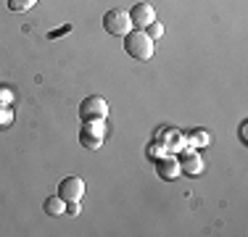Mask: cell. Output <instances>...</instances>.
<instances>
[{"label": "cell", "instance_id": "obj_15", "mask_svg": "<svg viewBox=\"0 0 248 237\" xmlns=\"http://www.w3.org/2000/svg\"><path fill=\"white\" fill-rule=\"evenodd\" d=\"M240 140H243V142H248V121H243V124H240Z\"/></svg>", "mask_w": 248, "mask_h": 237}, {"label": "cell", "instance_id": "obj_11", "mask_svg": "<svg viewBox=\"0 0 248 237\" xmlns=\"http://www.w3.org/2000/svg\"><path fill=\"white\" fill-rule=\"evenodd\" d=\"M34 5H37V0H8V8L14 14H24V11L34 8Z\"/></svg>", "mask_w": 248, "mask_h": 237}, {"label": "cell", "instance_id": "obj_14", "mask_svg": "<svg viewBox=\"0 0 248 237\" xmlns=\"http://www.w3.org/2000/svg\"><path fill=\"white\" fill-rule=\"evenodd\" d=\"M66 213H69V216H77V213H79V200H69V203H66Z\"/></svg>", "mask_w": 248, "mask_h": 237}, {"label": "cell", "instance_id": "obj_10", "mask_svg": "<svg viewBox=\"0 0 248 237\" xmlns=\"http://www.w3.org/2000/svg\"><path fill=\"white\" fill-rule=\"evenodd\" d=\"M14 124V108L11 103H0V129H8Z\"/></svg>", "mask_w": 248, "mask_h": 237}, {"label": "cell", "instance_id": "obj_13", "mask_svg": "<svg viewBox=\"0 0 248 237\" xmlns=\"http://www.w3.org/2000/svg\"><path fill=\"white\" fill-rule=\"evenodd\" d=\"M0 103H14V92L8 87H0Z\"/></svg>", "mask_w": 248, "mask_h": 237}, {"label": "cell", "instance_id": "obj_9", "mask_svg": "<svg viewBox=\"0 0 248 237\" xmlns=\"http://www.w3.org/2000/svg\"><path fill=\"white\" fill-rule=\"evenodd\" d=\"M43 211L48 213V216H63V213H66V200H63L61 195H50V198L43 200Z\"/></svg>", "mask_w": 248, "mask_h": 237}, {"label": "cell", "instance_id": "obj_8", "mask_svg": "<svg viewBox=\"0 0 248 237\" xmlns=\"http://www.w3.org/2000/svg\"><path fill=\"white\" fill-rule=\"evenodd\" d=\"M158 166V177L161 179H177L180 177V163H177V158H172V156H167V158H161V161L156 163Z\"/></svg>", "mask_w": 248, "mask_h": 237}, {"label": "cell", "instance_id": "obj_7", "mask_svg": "<svg viewBox=\"0 0 248 237\" xmlns=\"http://www.w3.org/2000/svg\"><path fill=\"white\" fill-rule=\"evenodd\" d=\"M177 163H180V174H187V177H198L201 171H203V158H201V153L193 150V148H187V150L177 158Z\"/></svg>", "mask_w": 248, "mask_h": 237}, {"label": "cell", "instance_id": "obj_3", "mask_svg": "<svg viewBox=\"0 0 248 237\" xmlns=\"http://www.w3.org/2000/svg\"><path fill=\"white\" fill-rule=\"evenodd\" d=\"M103 29H106L108 34H114V37H124V34L132 29L129 14H127V11H122V8L106 11V16H103Z\"/></svg>", "mask_w": 248, "mask_h": 237}, {"label": "cell", "instance_id": "obj_6", "mask_svg": "<svg viewBox=\"0 0 248 237\" xmlns=\"http://www.w3.org/2000/svg\"><path fill=\"white\" fill-rule=\"evenodd\" d=\"M127 14H129V21H132L135 29H145L148 24L156 21V11H153L151 3H135Z\"/></svg>", "mask_w": 248, "mask_h": 237}, {"label": "cell", "instance_id": "obj_1", "mask_svg": "<svg viewBox=\"0 0 248 237\" xmlns=\"http://www.w3.org/2000/svg\"><path fill=\"white\" fill-rule=\"evenodd\" d=\"M124 50H127L129 58L135 61H151L153 58V50H156V43L145 34V29H129L124 34Z\"/></svg>", "mask_w": 248, "mask_h": 237}, {"label": "cell", "instance_id": "obj_12", "mask_svg": "<svg viewBox=\"0 0 248 237\" xmlns=\"http://www.w3.org/2000/svg\"><path fill=\"white\" fill-rule=\"evenodd\" d=\"M145 34H148V37L153 40V43H156V40L164 34V27H161L158 21H153V24H148V27H145Z\"/></svg>", "mask_w": 248, "mask_h": 237}, {"label": "cell", "instance_id": "obj_2", "mask_svg": "<svg viewBox=\"0 0 248 237\" xmlns=\"http://www.w3.org/2000/svg\"><path fill=\"white\" fill-rule=\"evenodd\" d=\"M103 137H106V118H90V121H82V129H79L82 148H87V150H98V148L103 145Z\"/></svg>", "mask_w": 248, "mask_h": 237}, {"label": "cell", "instance_id": "obj_5", "mask_svg": "<svg viewBox=\"0 0 248 237\" xmlns=\"http://www.w3.org/2000/svg\"><path fill=\"white\" fill-rule=\"evenodd\" d=\"M85 179H79V177H63L61 182H58V195H61L63 200H82L85 198Z\"/></svg>", "mask_w": 248, "mask_h": 237}, {"label": "cell", "instance_id": "obj_4", "mask_svg": "<svg viewBox=\"0 0 248 237\" xmlns=\"http://www.w3.org/2000/svg\"><path fill=\"white\" fill-rule=\"evenodd\" d=\"M106 116H108V103H106L103 98H98V95L85 98L79 103V118L82 121H90V118H106Z\"/></svg>", "mask_w": 248, "mask_h": 237}]
</instances>
